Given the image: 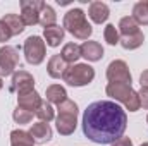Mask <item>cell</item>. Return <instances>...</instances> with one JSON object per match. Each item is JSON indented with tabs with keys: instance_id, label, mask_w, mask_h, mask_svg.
<instances>
[{
	"instance_id": "1",
	"label": "cell",
	"mask_w": 148,
	"mask_h": 146,
	"mask_svg": "<svg viewBox=\"0 0 148 146\" xmlns=\"http://www.w3.org/2000/svg\"><path fill=\"white\" fill-rule=\"evenodd\" d=\"M83 132L97 145H112L124 136L127 127V115L115 102L100 100L83 113Z\"/></svg>"
},
{
	"instance_id": "2",
	"label": "cell",
	"mask_w": 148,
	"mask_h": 146,
	"mask_svg": "<svg viewBox=\"0 0 148 146\" xmlns=\"http://www.w3.org/2000/svg\"><path fill=\"white\" fill-rule=\"evenodd\" d=\"M64 31H69L77 40H88L93 33L91 24L86 21V14L81 9H71L64 16Z\"/></svg>"
},
{
	"instance_id": "3",
	"label": "cell",
	"mask_w": 148,
	"mask_h": 146,
	"mask_svg": "<svg viewBox=\"0 0 148 146\" xmlns=\"http://www.w3.org/2000/svg\"><path fill=\"white\" fill-rule=\"evenodd\" d=\"M107 96H110L112 100L124 103V107L129 112H138L141 108L140 105V96L138 91H134L131 88V84H122V83H109L105 88Z\"/></svg>"
},
{
	"instance_id": "4",
	"label": "cell",
	"mask_w": 148,
	"mask_h": 146,
	"mask_svg": "<svg viewBox=\"0 0 148 146\" xmlns=\"http://www.w3.org/2000/svg\"><path fill=\"white\" fill-rule=\"evenodd\" d=\"M57 131L62 136H69L76 131L77 126V105L73 100H66L60 105H57Z\"/></svg>"
},
{
	"instance_id": "5",
	"label": "cell",
	"mask_w": 148,
	"mask_h": 146,
	"mask_svg": "<svg viewBox=\"0 0 148 146\" xmlns=\"http://www.w3.org/2000/svg\"><path fill=\"white\" fill-rule=\"evenodd\" d=\"M62 79L69 86L81 88V86L90 84L95 79V69L88 64H73V65H67Z\"/></svg>"
},
{
	"instance_id": "6",
	"label": "cell",
	"mask_w": 148,
	"mask_h": 146,
	"mask_svg": "<svg viewBox=\"0 0 148 146\" xmlns=\"http://www.w3.org/2000/svg\"><path fill=\"white\" fill-rule=\"evenodd\" d=\"M24 57H26V62L31 64V65H40L43 60H45V55H47V45L43 41V38L40 36H29L24 41Z\"/></svg>"
},
{
	"instance_id": "7",
	"label": "cell",
	"mask_w": 148,
	"mask_h": 146,
	"mask_svg": "<svg viewBox=\"0 0 148 146\" xmlns=\"http://www.w3.org/2000/svg\"><path fill=\"white\" fill-rule=\"evenodd\" d=\"M19 65V52L16 46L5 45L0 48V77H7L16 72Z\"/></svg>"
},
{
	"instance_id": "8",
	"label": "cell",
	"mask_w": 148,
	"mask_h": 146,
	"mask_svg": "<svg viewBox=\"0 0 148 146\" xmlns=\"http://www.w3.org/2000/svg\"><path fill=\"white\" fill-rule=\"evenodd\" d=\"M107 79L110 83H122V84H131L133 77L129 72V67L124 60H112L107 67Z\"/></svg>"
},
{
	"instance_id": "9",
	"label": "cell",
	"mask_w": 148,
	"mask_h": 146,
	"mask_svg": "<svg viewBox=\"0 0 148 146\" xmlns=\"http://www.w3.org/2000/svg\"><path fill=\"white\" fill-rule=\"evenodd\" d=\"M45 2L41 0H21V19L24 26H35L40 23V9Z\"/></svg>"
},
{
	"instance_id": "10",
	"label": "cell",
	"mask_w": 148,
	"mask_h": 146,
	"mask_svg": "<svg viewBox=\"0 0 148 146\" xmlns=\"http://www.w3.org/2000/svg\"><path fill=\"white\" fill-rule=\"evenodd\" d=\"M12 89L17 91V95L33 91L35 89V77L28 72V71L17 69L16 72L12 74Z\"/></svg>"
},
{
	"instance_id": "11",
	"label": "cell",
	"mask_w": 148,
	"mask_h": 146,
	"mask_svg": "<svg viewBox=\"0 0 148 146\" xmlns=\"http://www.w3.org/2000/svg\"><path fill=\"white\" fill-rule=\"evenodd\" d=\"M88 16H90V19H91L93 23L102 24V23H105V21L109 19L110 9H109V5L103 3V2H91L90 7H88Z\"/></svg>"
},
{
	"instance_id": "12",
	"label": "cell",
	"mask_w": 148,
	"mask_h": 146,
	"mask_svg": "<svg viewBox=\"0 0 148 146\" xmlns=\"http://www.w3.org/2000/svg\"><path fill=\"white\" fill-rule=\"evenodd\" d=\"M81 57L88 62H98L103 57V46L98 41H84L81 45Z\"/></svg>"
},
{
	"instance_id": "13",
	"label": "cell",
	"mask_w": 148,
	"mask_h": 146,
	"mask_svg": "<svg viewBox=\"0 0 148 146\" xmlns=\"http://www.w3.org/2000/svg\"><path fill=\"white\" fill-rule=\"evenodd\" d=\"M41 103V96L38 95L36 91H28V93H23V95H17V107L28 110L31 113H35Z\"/></svg>"
},
{
	"instance_id": "14",
	"label": "cell",
	"mask_w": 148,
	"mask_h": 146,
	"mask_svg": "<svg viewBox=\"0 0 148 146\" xmlns=\"http://www.w3.org/2000/svg\"><path fill=\"white\" fill-rule=\"evenodd\" d=\"M64 28L53 24V26H48V28H43V38H45V43L52 48L59 46L64 40Z\"/></svg>"
},
{
	"instance_id": "15",
	"label": "cell",
	"mask_w": 148,
	"mask_h": 146,
	"mask_svg": "<svg viewBox=\"0 0 148 146\" xmlns=\"http://www.w3.org/2000/svg\"><path fill=\"white\" fill-rule=\"evenodd\" d=\"M29 134L35 139V143H47V141L52 139V134L53 132H52V127L47 122H36V124L31 126Z\"/></svg>"
},
{
	"instance_id": "16",
	"label": "cell",
	"mask_w": 148,
	"mask_h": 146,
	"mask_svg": "<svg viewBox=\"0 0 148 146\" xmlns=\"http://www.w3.org/2000/svg\"><path fill=\"white\" fill-rule=\"evenodd\" d=\"M66 69H67V64L64 62V59L60 57V53H57V55H52V57H50L48 65H47V72H48L50 77H53V79L62 77L64 72H66Z\"/></svg>"
},
{
	"instance_id": "17",
	"label": "cell",
	"mask_w": 148,
	"mask_h": 146,
	"mask_svg": "<svg viewBox=\"0 0 148 146\" xmlns=\"http://www.w3.org/2000/svg\"><path fill=\"white\" fill-rule=\"evenodd\" d=\"M45 96H47V102L55 103V105H60L62 102L67 100V91H66V88L60 86V84H52V86L47 88Z\"/></svg>"
},
{
	"instance_id": "18",
	"label": "cell",
	"mask_w": 148,
	"mask_h": 146,
	"mask_svg": "<svg viewBox=\"0 0 148 146\" xmlns=\"http://www.w3.org/2000/svg\"><path fill=\"white\" fill-rule=\"evenodd\" d=\"M35 139L31 138L29 132L16 129L10 132V146H35Z\"/></svg>"
},
{
	"instance_id": "19",
	"label": "cell",
	"mask_w": 148,
	"mask_h": 146,
	"mask_svg": "<svg viewBox=\"0 0 148 146\" xmlns=\"http://www.w3.org/2000/svg\"><path fill=\"white\" fill-rule=\"evenodd\" d=\"M2 21L7 24V28L10 29L12 36L14 35H21L24 31V23H23V19H21L19 14H5L2 17Z\"/></svg>"
},
{
	"instance_id": "20",
	"label": "cell",
	"mask_w": 148,
	"mask_h": 146,
	"mask_svg": "<svg viewBox=\"0 0 148 146\" xmlns=\"http://www.w3.org/2000/svg\"><path fill=\"white\" fill-rule=\"evenodd\" d=\"M60 57L64 59V62L66 64H76L77 62V59L81 57V46L79 45H76V43H67V45H64V48H62V52H60Z\"/></svg>"
},
{
	"instance_id": "21",
	"label": "cell",
	"mask_w": 148,
	"mask_h": 146,
	"mask_svg": "<svg viewBox=\"0 0 148 146\" xmlns=\"http://www.w3.org/2000/svg\"><path fill=\"white\" fill-rule=\"evenodd\" d=\"M143 41H145V35L141 31H138V33L129 35V36H121L119 45L122 48H126V50H136V48H140L143 45Z\"/></svg>"
},
{
	"instance_id": "22",
	"label": "cell",
	"mask_w": 148,
	"mask_h": 146,
	"mask_svg": "<svg viewBox=\"0 0 148 146\" xmlns=\"http://www.w3.org/2000/svg\"><path fill=\"white\" fill-rule=\"evenodd\" d=\"M138 26H148V2H138L133 7V16H131Z\"/></svg>"
},
{
	"instance_id": "23",
	"label": "cell",
	"mask_w": 148,
	"mask_h": 146,
	"mask_svg": "<svg viewBox=\"0 0 148 146\" xmlns=\"http://www.w3.org/2000/svg\"><path fill=\"white\" fill-rule=\"evenodd\" d=\"M117 31L121 33V36H129V35L138 33L140 31V26H138V23L131 16H126V17H122L119 21V29Z\"/></svg>"
},
{
	"instance_id": "24",
	"label": "cell",
	"mask_w": 148,
	"mask_h": 146,
	"mask_svg": "<svg viewBox=\"0 0 148 146\" xmlns=\"http://www.w3.org/2000/svg\"><path fill=\"white\" fill-rule=\"evenodd\" d=\"M57 21V14L55 10L48 5V3H43V7L40 9V24L43 28H48V26H53Z\"/></svg>"
},
{
	"instance_id": "25",
	"label": "cell",
	"mask_w": 148,
	"mask_h": 146,
	"mask_svg": "<svg viewBox=\"0 0 148 146\" xmlns=\"http://www.w3.org/2000/svg\"><path fill=\"white\" fill-rule=\"evenodd\" d=\"M35 115L40 119V122H47V124H48V122L55 117V110H53V107H52L50 102L41 100V103H40L38 110L35 112Z\"/></svg>"
},
{
	"instance_id": "26",
	"label": "cell",
	"mask_w": 148,
	"mask_h": 146,
	"mask_svg": "<svg viewBox=\"0 0 148 146\" xmlns=\"http://www.w3.org/2000/svg\"><path fill=\"white\" fill-rule=\"evenodd\" d=\"M103 38H105V41L112 45V46H115V45H119V41H121V35H119V31H117V28L114 26V24H107L105 26V29H103Z\"/></svg>"
},
{
	"instance_id": "27",
	"label": "cell",
	"mask_w": 148,
	"mask_h": 146,
	"mask_svg": "<svg viewBox=\"0 0 148 146\" xmlns=\"http://www.w3.org/2000/svg\"><path fill=\"white\" fill-rule=\"evenodd\" d=\"M33 115H35V113L21 108V107H17V108L12 112V119H14L17 124H29V122L33 120Z\"/></svg>"
},
{
	"instance_id": "28",
	"label": "cell",
	"mask_w": 148,
	"mask_h": 146,
	"mask_svg": "<svg viewBox=\"0 0 148 146\" xmlns=\"http://www.w3.org/2000/svg\"><path fill=\"white\" fill-rule=\"evenodd\" d=\"M12 36V33H10V29L7 28V24L0 19V43H5V41H9Z\"/></svg>"
},
{
	"instance_id": "29",
	"label": "cell",
	"mask_w": 148,
	"mask_h": 146,
	"mask_svg": "<svg viewBox=\"0 0 148 146\" xmlns=\"http://www.w3.org/2000/svg\"><path fill=\"white\" fill-rule=\"evenodd\" d=\"M138 96H140V105L145 110H148V88H141L138 91Z\"/></svg>"
},
{
	"instance_id": "30",
	"label": "cell",
	"mask_w": 148,
	"mask_h": 146,
	"mask_svg": "<svg viewBox=\"0 0 148 146\" xmlns=\"http://www.w3.org/2000/svg\"><path fill=\"white\" fill-rule=\"evenodd\" d=\"M112 146H133V141H131L129 138H124V136H122V138H119L117 141H114Z\"/></svg>"
},
{
	"instance_id": "31",
	"label": "cell",
	"mask_w": 148,
	"mask_h": 146,
	"mask_svg": "<svg viewBox=\"0 0 148 146\" xmlns=\"http://www.w3.org/2000/svg\"><path fill=\"white\" fill-rule=\"evenodd\" d=\"M140 84L141 88H148V71H143L140 76Z\"/></svg>"
},
{
	"instance_id": "32",
	"label": "cell",
	"mask_w": 148,
	"mask_h": 146,
	"mask_svg": "<svg viewBox=\"0 0 148 146\" xmlns=\"http://www.w3.org/2000/svg\"><path fill=\"white\" fill-rule=\"evenodd\" d=\"M3 88V81H2V77H0V89Z\"/></svg>"
},
{
	"instance_id": "33",
	"label": "cell",
	"mask_w": 148,
	"mask_h": 146,
	"mask_svg": "<svg viewBox=\"0 0 148 146\" xmlns=\"http://www.w3.org/2000/svg\"><path fill=\"white\" fill-rule=\"evenodd\" d=\"M141 146H148V143H143V145H141Z\"/></svg>"
},
{
	"instance_id": "34",
	"label": "cell",
	"mask_w": 148,
	"mask_h": 146,
	"mask_svg": "<svg viewBox=\"0 0 148 146\" xmlns=\"http://www.w3.org/2000/svg\"><path fill=\"white\" fill-rule=\"evenodd\" d=\"M147 122H148V117H147Z\"/></svg>"
},
{
	"instance_id": "35",
	"label": "cell",
	"mask_w": 148,
	"mask_h": 146,
	"mask_svg": "<svg viewBox=\"0 0 148 146\" xmlns=\"http://www.w3.org/2000/svg\"><path fill=\"white\" fill-rule=\"evenodd\" d=\"M147 2H148V0H147Z\"/></svg>"
}]
</instances>
